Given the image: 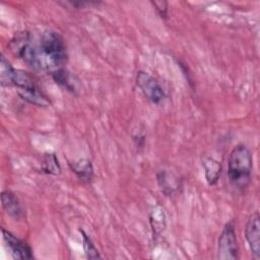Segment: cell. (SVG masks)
Here are the masks:
<instances>
[{
  "instance_id": "15",
  "label": "cell",
  "mask_w": 260,
  "mask_h": 260,
  "mask_svg": "<svg viewBox=\"0 0 260 260\" xmlns=\"http://www.w3.org/2000/svg\"><path fill=\"white\" fill-rule=\"evenodd\" d=\"M15 68L12 67L10 62L4 56H1L0 61V80L2 85H11V78Z\"/></svg>"
},
{
  "instance_id": "9",
  "label": "cell",
  "mask_w": 260,
  "mask_h": 260,
  "mask_svg": "<svg viewBox=\"0 0 260 260\" xmlns=\"http://www.w3.org/2000/svg\"><path fill=\"white\" fill-rule=\"evenodd\" d=\"M71 171L80 179L82 182L90 183L93 178V166L87 158H80L73 162H69Z\"/></svg>"
},
{
  "instance_id": "4",
  "label": "cell",
  "mask_w": 260,
  "mask_h": 260,
  "mask_svg": "<svg viewBox=\"0 0 260 260\" xmlns=\"http://www.w3.org/2000/svg\"><path fill=\"white\" fill-rule=\"evenodd\" d=\"M217 258L221 260H235L239 258L237 234L233 221L228 222L218 238Z\"/></svg>"
},
{
  "instance_id": "6",
  "label": "cell",
  "mask_w": 260,
  "mask_h": 260,
  "mask_svg": "<svg viewBox=\"0 0 260 260\" xmlns=\"http://www.w3.org/2000/svg\"><path fill=\"white\" fill-rule=\"evenodd\" d=\"M2 235L7 248L14 259L27 260V259L34 258L32 250L27 243L20 240L19 238L14 236L12 233L4 229L2 230Z\"/></svg>"
},
{
  "instance_id": "7",
  "label": "cell",
  "mask_w": 260,
  "mask_h": 260,
  "mask_svg": "<svg viewBox=\"0 0 260 260\" xmlns=\"http://www.w3.org/2000/svg\"><path fill=\"white\" fill-rule=\"evenodd\" d=\"M245 237L253 256L258 259L260 257V222L258 212H254L249 216L245 228Z\"/></svg>"
},
{
  "instance_id": "5",
  "label": "cell",
  "mask_w": 260,
  "mask_h": 260,
  "mask_svg": "<svg viewBox=\"0 0 260 260\" xmlns=\"http://www.w3.org/2000/svg\"><path fill=\"white\" fill-rule=\"evenodd\" d=\"M136 84L143 95L152 104L158 105L165 99V91L158 81L145 71H138L136 74Z\"/></svg>"
},
{
  "instance_id": "1",
  "label": "cell",
  "mask_w": 260,
  "mask_h": 260,
  "mask_svg": "<svg viewBox=\"0 0 260 260\" xmlns=\"http://www.w3.org/2000/svg\"><path fill=\"white\" fill-rule=\"evenodd\" d=\"M253 169V155L245 144L235 146L228 159V176L231 184L240 190L245 189L250 181Z\"/></svg>"
},
{
  "instance_id": "2",
  "label": "cell",
  "mask_w": 260,
  "mask_h": 260,
  "mask_svg": "<svg viewBox=\"0 0 260 260\" xmlns=\"http://www.w3.org/2000/svg\"><path fill=\"white\" fill-rule=\"evenodd\" d=\"M39 47L46 69L50 67H54L56 70L61 69L67 63V47L64 39L57 31L46 29L41 36Z\"/></svg>"
},
{
  "instance_id": "13",
  "label": "cell",
  "mask_w": 260,
  "mask_h": 260,
  "mask_svg": "<svg viewBox=\"0 0 260 260\" xmlns=\"http://www.w3.org/2000/svg\"><path fill=\"white\" fill-rule=\"evenodd\" d=\"M52 76L54 78V80L56 81V83L60 84L61 86H63L64 88H66L67 90L71 91V92H75L76 87L73 80L72 75L70 74V72H68L66 69L61 68V69H57L55 71L52 72Z\"/></svg>"
},
{
  "instance_id": "8",
  "label": "cell",
  "mask_w": 260,
  "mask_h": 260,
  "mask_svg": "<svg viewBox=\"0 0 260 260\" xmlns=\"http://www.w3.org/2000/svg\"><path fill=\"white\" fill-rule=\"evenodd\" d=\"M2 206L7 212V214L15 220H20L23 218L24 213L18 198L9 190H4L1 193Z\"/></svg>"
},
{
  "instance_id": "11",
  "label": "cell",
  "mask_w": 260,
  "mask_h": 260,
  "mask_svg": "<svg viewBox=\"0 0 260 260\" xmlns=\"http://www.w3.org/2000/svg\"><path fill=\"white\" fill-rule=\"evenodd\" d=\"M41 170L48 175H59L61 167L57 155L54 152H47L43 155L41 162Z\"/></svg>"
},
{
  "instance_id": "14",
  "label": "cell",
  "mask_w": 260,
  "mask_h": 260,
  "mask_svg": "<svg viewBox=\"0 0 260 260\" xmlns=\"http://www.w3.org/2000/svg\"><path fill=\"white\" fill-rule=\"evenodd\" d=\"M79 232L82 237V246H83V250H84L86 258H88V259L102 258V256L100 255V253H99L98 249L95 248L90 237L83 230H79Z\"/></svg>"
},
{
  "instance_id": "10",
  "label": "cell",
  "mask_w": 260,
  "mask_h": 260,
  "mask_svg": "<svg viewBox=\"0 0 260 260\" xmlns=\"http://www.w3.org/2000/svg\"><path fill=\"white\" fill-rule=\"evenodd\" d=\"M202 167L204 169V175L206 182L209 185H215L220 177L221 165L218 160L210 156H204L202 159Z\"/></svg>"
},
{
  "instance_id": "16",
  "label": "cell",
  "mask_w": 260,
  "mask_h": 260,
  "mask_svg": "<svg viewBox=\"0 0 260 260\" xmlns=\"http://www.w3.org/2000/svg\"><path fill=\"white\" fill-rule=\"evenodd\" d=\"M152 5L155 7V10L162 18H167L168 16V3L166 1H152Z\"/></svg>"
},
{
  "instance_id": "12",
  "label": "cell",
  "mask_w": 260,
  "mask_h": 260,
  "mask_svg": "<svg viewBox=\"0 0 260 260\" xmlns=\"http://www.w3.org/2000/svg\"><path fill=\"white\" fill-rule=\"evenodd\" d=\"M157 182L160 187V190L166 195H171L178 187L177 178H175L172 174L166 171H160L157 174Z\"/></svg>"
},
{
  "instance_id": "3",
  "label": "cell",
  "mask_w": 260,
  "mask_h": 260,
  "mask_svg": "<svg viewBox=\"0 0 260 260\" xmlns=\"http://www.w3.org/2000/svg\"><path fill=\"white\" fill-rule=\"evenodd\" d=\"M9 48L12 53L36 70L46 69L40 47L36 45L28 31L17 32L10 41Z\"/></svg>"
}]
</instances>
